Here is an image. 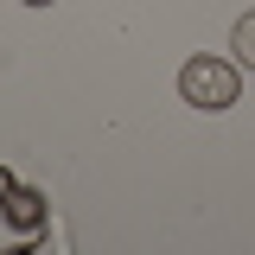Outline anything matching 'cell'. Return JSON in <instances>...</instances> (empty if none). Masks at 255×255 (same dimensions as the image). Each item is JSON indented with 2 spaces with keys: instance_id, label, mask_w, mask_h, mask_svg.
<instances>
[{
  "instance_id": "obj_1",
  "label": "cell",
  "mask_w": 255,
  "mask_h": 255,
  "mask_svg": "<svg viewBox=\"0 0 255 255\" xmlns=\"http://www.w3.org/2000/svg\"><path fill=\"white\" fill-rule=\"evenodd\" d=\"M179 96L191 109H230L243 96V77H236V64H223V58H191L179 70Z\"/></svg>"
},
{
  "instance_id": "obj_2",
  "label": "cell",
  "mask_w": 255,
  "mask_h": 255,
  "mask_svg": "<svg viewBox=\"0 0 255 255\" xmlns=\"http://www.w3.org/2000/svg\"><path fill=\"white\" fill-rule=\"evenodd\" d=\"M0 204H6V217L19 223V230H38V223H45V198H38V191H6V198H0Z\"/></svg>"
},
{
  "instance_id": "obj_3",
  "label": "cell",
  "mask_w": 255,
  "mask_h": 255,
  "mask_svg": "<svg viewBox=\"0 0 255 255\" xmlns=\"http://www.w3.org/2000/svg\"><path fill=\"white\" fill-rule=\"evenodd\" d=\"M236 58L255 64V13H243V19H236Z\"/></svg>"
},
{
  "instance_id": "obj_4",
  "label": "cell",
  "mask_w": 255,
  "mask_h": 255,
  "mask_svg": "<svg viewBox=\"0 0 255 255\" xmlns=\"http://www.w3.org/2000/svg\"><path fill=\"white\" fill-rule=\"evenodd\" d=\"M6 191H19V185H13V172H6V166H0V198H6Z\"/></svg>"
},
{
  "instance_id": "obj_5",
  "label": "cell",
  "mask_w": 255,
  "mask_h": 255,
  "mask_svg": "<svg viewBox=\"0 0 255 255\" xmlns=\"http://www.w3.org/2000/svg\"><path fill=\"white\" fill-rule=\"evenodd\" d=\"M0 255H38V249H26V243H19V249H0Z\"/></svg>"
},
{
  "instance_id": "obj_6",
  "label": "cell",
  "mask_w": 255,
  "mask_h": 255,
  "mask_svg": "<svg viewBox=\"0 0 255 255\" xmlns=\"http://www.w3.org/2000/svg\"><path fill=\"white\" fill-rule=\"evenodd\" d=\"M26 6H51V0H26Z\"/></svg>"
}]
</instances>
